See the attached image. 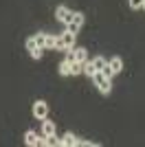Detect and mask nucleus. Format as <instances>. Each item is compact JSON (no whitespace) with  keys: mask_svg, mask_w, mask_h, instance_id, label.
I'll return each mask as SVG.
<instances>
[{"mask_svg":"<svg viewBox=\"0 0 145 147\" xmlns=\"http://www.w3.org/2000/svg\"><path fill=\"white\" fill-rule=\"evenodd\" d=\"M143 9H145V0H143Z\"/></svg>","mask_w":145,"mask_h":147,"instance_id":"nucleus-22","label":"nucleus"},{"mask_svg":"<svg viewBox=\"0 0 145 147\" xmlns=\"http://www.w3.org/2000/svg\"><path fill=\"white\" fill-rule=\"evenodd\" d=\"M55 16H57V20H60L62 24H68L72 20V11L68 9V7H64V5H60L57 9H55Z\"/></svg>","mask_w":145,"mask_h":147,"instance_id":"nucleus-3","label":"nucleus"},{"mask_svg":"<svg viewBox=\"0 0 145 147\" xmlns=\"http://www.w3.org/2000/svg\"><path fill=\"white\" fill-rule=\"evenodd\" d=\"M108 64H110V68H112V70H115V75H117V73H121V70H123V59H121V57H112V59H110Z\"/></svg>","mask_w":145,"mask_h":147,"instance_id":"nucleus-8","label":"nucleus"},{"mask_svg":"<svg viewBox=\"0 0 145 147\" xmlns=\"http://www.w3.org/2000/svg\"><path fill=\"white\" fill-rule=\"evenodd\" d=\"M46 114H48L46 101H35V103H33V117L35 119H46Z\"/></svg>","mask_w":145,"mask_h":147,"instance_id":"nucleus-4","label":"nucleus"},{"mask_svg":"<svg viewBox=\"0 0 145 147\" xmlns=\"http://www.w3.org/2000/svg\"><path fill=\"white\" fill-rule=\"evenodd\" d=\"M92 81H95V86L99 88V92H101V94H110V90H112V84H110L108 77H103L101 70H95V75H92Z\"/></svg>","mask_w":145,"mask_h":147,"instance_id":"nucleus-1","label":"nucleus"},{"mask_svg":"<svg viewBox=\"0 0 145 147\" xmlns=\"http://www.w3.org/2000/svg\"><path fill=\"white\" fill-rule=\"evenodd\" d=\"M66 61H75V49H66Z\"/></svg>","mask_w":145,"mask_h":147,"instance_id":"nucleus-19","label":"nucleus"},{"mask_svg":"<svg viewBox=\"0 0 145 147\" xmlns=\"http://www.w3.org/2000/svg\"><path fill=\"white\" fill-rule=\"evenodd\" d=\"M101 73H103V77H108V79H112V75H115V70L110 68V64H106V68H103Z\"/></svg>","mask_w":145,"mask_h":147,"instance_id":"nucleus-18","label":"nucleus"},{"mask_svg":"<svg viewBox=\"0 0 145 147\" xmlns=\"http://www.w3.org/2000/svg\"><path fill=\"white\" fill-rule=\"evenodd\" d=\"M75 61H79V64L88 61V53H86V49H77V46H75Z\"/></svg>","mask_w":145,"mask_h":147,"instance_id":"nucleus-9","label":"nucleus"},{"mask_svg":"<svg viewBox=\"0 0 145 147\" xmlns=\"http://www.w3.org/2000/svg\"><path fill=\"white\" fill-rule=\"evenodd\" d=\"M51 134H55V123H53V121H44V125H42V136H51Z\"/></svg>","mask_w":145,"mask_h":147,"instance_id":"nucleus-11","label":"nucleus"},{"mask_svg":"<svg viewBox=\"0 0 145 147\" xmlns=\"http://www.w3.org/2000/svg\"><path fill=\"white\" fill-rule=\"evenodd\" d=\"M60 75H64V77H66V75H70V61H62L60 64Z\"/></svg>","mask_w":145,"mask_h":147,"instance_id":"nucleus-12","label":"nucleus"},{"mask_svg":"<svg viewBox=\"0 0 145 147\" xmlns=\"http://www.w3.org/2000/svg\"><path fill=\"white\" fill-rule=\"evenodd\" d=\"M48 49H55V37L51 33H46V42H44V51H48Z\"/></svg>","mask_w":145,"mask_h":147,"instance_id":"nucleus-14","label":"nucleus"},{"mask_svg":"<svg viewBox=\"0 0 145 147\" xmlns=\"http://www.w3.org/2000/svg\"><path fill=\"white\" fill-rule=\"evenodd\" d=\"M84 73L88 75V77H92V75H95V66H92L90 61H84Z\"/></svg>","mask_w":145,"mask_h":147,"instance_id":"nucleus-16","label":"nucleus"},{"mask_svg":"<svg viewBox=\"0 0 145 147\" xmlns=\"http://www.w3.org/2000/svg\"><path fill=\"white\" fill-rule=\"evenodd\" d=\"M84 70V64H79V61H72L70 64V75H79Z\"/></svg>","mask_w":145,"mask_h":147,"instance_id":"nucleus-13","label":"nucleus"},{"mask_svg":"<svg viewBox=\"0 0 145 147\" xmlns=\"http://www.w3.org/2000/svg\"><path fill=\"white\" fill-rule=\"evenodd\" d=\"M130 7H132V9H141V7H143V0H130Z\"/></svg>","mask_w":145,"mask_h":147,"instance_id":"nucleus-21","label":"nucleus"},{"mask_svg":"<svg viewBox=\"0 0 145 147\" xmlns=\"http://www.w3.org/2000/svg\"><path fill=\"white\" fill-rule=\"evenodd\" d=\"M81 26H84V13L75 11V13H72V20L66 24V31H68V33H75V35H77Z\"/></svg>","mask_w":145,"mask_h":147,"instance_id":"nucleus-2","label":"nucleus"},{"mask_svg":"<svg viewBox=\"0 0 145 147\" xmlns=\"http://www.w3.org/2000/svg\"><path fill=\"white\" fill-rule=\"evenodd\" d=\"M44 42H46V33H37L35 35V44L40 49H44Z\"/></svg>","mask_w":145,"mask_h":147,"instance_id":"nucleus-15","label":"nucleus"},{"mask_svg":"<svg viewBox=\"0 0 145 147\" xmlns=\"http://www.w3.org/2000/svg\"><path fill=\"white\" fill-rule=\"evenodd\" d=\"M90 64L95 66V70H103V68H106V64H108V59H106L103 55H97L95 59L90 61Z\"/></svg>","mask_w":145,"mask_h":147,"instance_id":"nucleus-7","label":"nucleus"},{"mask_svg":"<svg viewBox=\"0 0 145 147\" xmlns=\"http://www.w3.org/2000/svg\"><path fill=\"white\" fill-rule=\"evenodd\" d=\"M42 145H46V147H57V145H60V138H57L55 134L44 136V138H42Z\"/></svg>","mask_w":145,"mask_h":147,"instance_id":"nucleus-10","label":"nucleus"},{"mask_svg":"<svg viewBox=\"0 0 145 147\" xmlns=\"http://www.w3.org/2000/svg\"><path fill=\"white\" fill-rule=\"evenodd\" d=\"M60 145H64V147H75V145H79V138L75 134H70V132H68V134H64L60 138Z\"/></svg>","mask_w":145,"mask_h":147,"instance_id":"nucleus-5","label":"nucleus"},{"mask_svg":"<svg viewBox=\"0 0 145 147\" xmlns=\"http://www.w3.org/2000/svg\"><path fill=\"white\" fill-rule=\"evenodd\" d=\"M42 51H44V49H40V46H37L35 51H31V57H33V59H40V57H42Z\"/></svg>","mask_w":145,"mask_h":147,"instance_id":"nucleus-20","label":"nucleus"},{"mask_svg":"<svg viewBox=\"0 0 145 147\" xmlns=\"http://www.w3.org/2000/svg\"><path fill=\"white\" fill-rule=\"evenodd\" d=\"M24 143L31 147H35V145H42V138H37V132H33V129H29L26 134H24Z\"/></svg>","mask_w":145,"mask_h":147,"instance_id":"nucleus-6","label":"nucleus"},{"mask_svg":"<svg viewBox=\"0 0 145 147\" xmlns=\"http://www.w3.org/2000/svg\"><path fill=\"white\" fill-rule=\"evenodd\" d=\"M37 49V44H35V37H29V40H26V51H35Z\"/></svg>","mask_w":145,"mask_h":147,"instance_id":"nucleus-17","label":"nucleus"}]
</instances>
